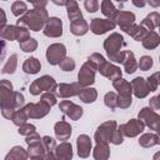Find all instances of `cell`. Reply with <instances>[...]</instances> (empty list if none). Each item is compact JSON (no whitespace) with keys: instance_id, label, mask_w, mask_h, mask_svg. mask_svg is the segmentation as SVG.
<instances>
[{"instance_id":"obj_6","label":"cell","mask_w":160,"mask_h":160,"mask_svg":"<svg viewBox=\"0 0 160 160\" xmlns=\"http://www.w3.org/2000/svg\"><path fill=\"white\" fill-rule=\"evenodd\" d=\"M138 119L144 122L145 126L150 128V130L159 131V124H160V116L159 114L150 109V108H142L138 115Z\"/></svg>"},{"instance_id":"obj_41","label":"cell","mask_w":160,"mask_h":160,"mask_svg":"<svg viewBox=\"0 0 160 160\" xmlns=\"http://www.w3.org/2000/svg\"><path fill=\"white\" fill-rule=\"evenodd\" d=\"M26 11H28V6H26V4L24 1H15L11 5V12L15 16H18V18H20L21 15H24Z\"/></svg>"},{"instance_id":"obj_13","label":"cell","mask_w":160,"mask_h":160,"mask_svg":"<svg viewBox=\"0 0 160 160\" xmlns=\"http://www.w3.org/2000/svg\"><path fill=\"white\" fill-rule=\"evenodd\" d=\"M81 85L79 82H70V84H66V82H60L56 85V89L54 91V94L58 96V98H61V99H66V98H71V96H76L80 90H81Z\"/></svg>"},{"instance_id":"obj_27","label":"cell","mask_w":160,"mask_h":160,"mask_svg":"<svg viewBox=\"0 0 160 160\" xmlns=\"http://www.w3.org/2000/svg\"><path fill=\"white\" fill-rule=\"evenodd\" d=\"M79 99L85 102V104H90V102H94L96 99H98V91L96 89L94 88H90V86H85V88H81L80 92L78 94Z\"/></svg>"},{"instance_id":"obj_53","label":"cell","mask_w":160,"mask_h":160,"mask_svg":"<svg viewBox=\"0 0 160 160\" xmlns=\"http://www.w3.org/2000/svg\"><path fill=\"white\" fill-rule=\"evenodd\" d=\"M30 4H32L34 8H46L48 0H28Z\"/></svg>"},{"instance_id":"obj_35","label":"cell","mask_w":160,"mask_h":160,"mask_svg":"<svg viewBox=\"0 0 160 160\" xmlns=\"http://www.w3.org/2000/svg\"><path fill=\"white\" fill-rule=\"evenodd\" d=\"M118 11L119 10L115 8V5L111 2V0H102L101 1V12L106 16V19L114 20Z\"/></svg>"},{"instance_id":"obj_4","label":"cell","mask_w":160,"mask_h":160,"mask_svg":"<svg viewBox=\"0 0 160 160\" xmlns=\"http://www.w3.org/2000/svg\"><path fill=\"white\" fill-rule=\"evenodd\" d=\"M25 142L28 144V150L26 151H28V156L30 159H45L46 152H45L41 138L36 131L26 135Z\"/></svg>"},{"instance_id":"obj_23","label":"cell","mask_w":160,"mask_h":160,"mask_svg":"<svg viewBox=\"0 0 160 160\" xmlns=\"http://www.w3.org/2000/svg\"><path fill=\"white\" fill-rule=\"evenodd\" d=\"M89 31V24L84 18L76 19L70 22V32L75 36H82Z\"/></svg>"},{"instance_id":"obj_42","label":"cell","mask_w":160,"mask_h":160,"mask_svg":"<svg viewBox=\"0 0 160 160\" xmlns=\"http://www.w3.org/2000/svg\"><path fill=\"white\" fill-rule=\"evenodd\" d=\"M152 64H154L152 58L149 56V55H144V56L140 58V60L138 62V68L140 70H142V71H148V70H150V68L152 66Z\"/></svg>"},{"instance_id":"obj_56","label":"cell","mask_w":160,"mask_h":160,"mask_svg":"<svg viewBox=\"0 0 160 160\" xmlns=\"http://www.w3.org/2000/svg\"><path fill=\"white\" fill-rule=\"evenodd\" d=\"M131 2H132V5L136 6V8H144L145 4H146L145 0H131Z\"/></svg>"},{"instance_id":"obj_52","label":"cell","mask_w":160,"mask_h":160,"mask_svg":"<svg viewBox=\"0 0 160 160\" xmlns=\"http://www.w3.org/2000/svg\"><path fill=\"white\" fill-rule=\"evenodd\" d=\"M149 105H150V109H152V110H159L160 109V96L159 95H155V96H152L151 99H150V101H149Z\"/></svg>"},{"instance_id":"obj_33","label":"cell","mask_w":160,"mask_h":160,"mask_svg":"<svg viewBox=\"0 0 160 160\" xmlns=\"http://www.w3.org/2000/svg\"><path fill=\"white\" fill-rule=\"evenodd\" d=\"M29 159L28 151L22 146H14L5 156V160H25Z\"/></svg>"},{"instance_id":"obj_14","label":"cell","mask_w":160,"mask_h":160,"mask_svg":"<svg viewBox=\"0 0 160 160\" xmlns=\"http://www.w3.org/2000/svg\"><path fill=\"white\" fill-rule=\"evenodd\" d=\"M59 109H60V111L64 115H66L68 118H70L71 120H75V121L79 120L82 116V114H84L82 108L79 106V105H76L75 102H72L70 100H62V101H60Z\"/></svg>"},{"instance_id":"obj_44","label":"cell","mask_w":160,"mask_h":160,"mask_svg":"<svg viewBox=\"0 0 160 160\" xmlns=\"http://www.w3.org/2000/svg\"><path fill=\"white\" fill-rule=\"evenodd\" d=\"M88 61L98 70V68H99L104 61H106V60H105V58H104L101 54H99V52H92V54L88 58Z\"/></svg>"},{"instance_id":"obj_54","label":"cell","mask_w":160,"mask_h":160,"mask_svg":"<svg viewBox=\"0 0 160 160\" xmlns=\"http://www.w3.org/2000/svg\"><path fill=\"white\" fill-rule=\"evenodd\" d=\"M5 54H6V42L0 38V61L4 59Z\"/></svg>"},{"instance_id":"obj_22","label":"cell","mask_w":160,"mask_h":160,"mask_svg":"<svg viewBox=\"0 0 160 160\" xmlns=\"http://www.w3.org/2000/svg\"><path fill=\"white\" fill-rule=\"evenodd\" d=\"M112 86L118 91V95H120V96H131L132 95L131 84L122 78L112 80Z\"/></svg>"},{"instance_id":"obj_48","label":"cell","mask_w":160,"mask_h":160,"mask_svg":"<svg viewBox=\"0 0 160 160\" xmlns=\"http://www.w3.org/2000/svg\"><path fill=\"white\" fill-rule=\"evenodd\" d=\"M131 102H132L131 96H120V95H118L116 108H120V109H128V108H130Z\"/></svg>"},{"instance_id":"obj_45","label":"cell","mask_w":160,"mask_h":160,"mask_svg":"<svg viewBox=\"0 0 160 160\" xmlns=\"http://www.w3.org/2000/svg\"><path fill=\"white\" fill-rule=\"evenodd\" d=\"M59 66L62 71H72L75 69V61L74 59L69 58V56H65L60 62H59Z\"/></svg>"},{"instance_id":"obj_30","label":"cell","mask_w":160,"mask_h":160,"mask_svg":"<svg viewBox=\"0 0 160 160\" xmlns=\"http://www.w3.org/2000/svg\"><path fill=\"white\" fill-rule=\"evenodd\" d=\"M40 69H41V64L36 58H29L22 64V71L29 75L38 74L40 71Z\"/></svg>"},{"instance_id":"obj_25","label":"cell","mask_w":160,"mask_h":160,"mask_svg":"<svg viewBox=\"0 0 160 160\" xmlns=\"http://www.w3.org/2000/svg\"><path fill=\"white\" fill-rule=\"evenodd\" d=\"M92 156L95 160H106L110 156V148L109 142H96L94 150H92Z\"/></svg>"},{"instance_id":"obj_2","label":"cell","mask_w":160,"mask_h":160,"mask_svg":"<svg viewBox=\"0 0 160 160\" xmlns=\"http://www.w3.org/2000/svg\"><path fill=\"white\" fill-rule=\"evenodd\" d=\"M0 109L5 119H11L14 111L18 110L12 84L6 79L0 81Z\"/></svg>"},{"instance_id":"obj_47","label":"cell","mask_w":160,"mask_h":160,"mask_svg":"<svg viewBox=\"0 0 160 160\" xmlns=\"http://www.w3.org/2000/svg\"><path fill=\"white\" fill-rule=\"evenodd\" d=\"M159 75H160L159 71H156V72H154L152 75H150L146 79V82H148V85L150 88V91L158 90V88H159Z\"/></svg>"},{"instance_id":"obj_40","label":"cell","mask_w":160,"mask_h":160,"mask_svg":"<svg viewBox=\"0 0 160 160\" xmlns=\"http://www.w3.org/2000/svg\"><path fill=\"white\" fill-rule=\"evenodd\" d=\"M116 101H118V94L114 91H109L105 94L104 96V104L110 109V110H115L116 109Z\"/></svg>"},{"instance_id":"obj_49","label":"cell","mask_w":160,"mask_h":160,"mask_svg":"<svg viewBox=\"0 0 160 160\" xmlns=\"http://www.w3.org/2000/svg\"><path fill=\"white\" fill-rule=\"evenodd\" d=\"M34 131H36L35 125L28 124V122H24V124L19 125V130H18V132H19L20 135H24V136H26V135H29V134H31V132H34Z\"/></svg>"},{"instance_id":"obj_32","label":"cell","mask_w":160,"mask_h":160,"mask_svg":"<svg viewBox=\"0 0 160 160\" xmlns=\"http://www.w3.org/2000/svg\"><path fill=\"white\" fill-rule=\"evenodd\" d=\"M159 22H160V15L156 11H152L141 21V25L145 26L149 31H152L159 26Z\"/></svg>"},{"instance_id":"obj_37","label":"cell","mask_w":160,"mask_h":160,"mask_svg":"<svg viewBox=\"0 0 160 160\" xmlns=\"http://www.w3.org/2000/svg\"><path fill=\"white\" fill-rule=\"evenodd\" d=\"M18 68V55L16 54H12L5 62V65L2 66V70L1 72L2 74H14L15 70Z\"/></svg>"},{"instance_id":"obj_19","label":"cell","mask_w":160,"mask_h":160,"mask_svg":"<svg viewBox=\"0 0 160 160\" xmlns=\"http://www.w3.org/2000/svg\"><path fill=\"white\" fill-rule=\"evenodd\" d=\"M54 132L58 140L65 141L71 136L72 132V128L69 122H66L65 120H60L54 125Z\"/></svg>"},{"instance_id":"obj_39","label":"cell","mask_w":160,"mask_h":160,"mask_svg":"<svg viewBox=\"0 0 160 160\" xmlns=\"http://www.w3.org/2000/svg\"><path fill=\"white\" fill-rule=\"evenodd\" d=\"M20 50H22L24 52H32L38 49V41L34 38H29L21 42H19Z\"/></svg>"},{"instance_id":"obj_7","label":"cell","mask_w":160,"mask_h":160,"mask_svg":"<svg viewBox=\"0 0 160 160\" xmlns=\"http://www.w3.org/2000/svg\"><path fill=\"white\" fill-rule=\"evenodd\" d=\"M116 128H118V124L114 120H109V121L102 122L95 131V135H94L95 142H110L112 131Z\"/></svg>"},{"instance_id":"obj_36","label":"cell","mask_w":160,"mask_h":160,"mask_svg":"<svg viewBox=\"0 0 160 160\" xmlns=\"http://www.w3.org/2000/svg\"><path fill=\"white\" fill-rule=\"evenodd\" d=\"M16 25H5L0 29V38L4 40L14 41L16 40Z\"/></svg>"},{"instance_id":"obj_15","label":"cell","mask_w":160,"mask_h":160,"mask_svg":"<svg viewBox=\"0 0 160 160\" xmlns=\"http://www.w3.org/2000/svg\"><path fill=\"white\" fill-rule=\"evenodd\" d=\"M116 26L114 20H109V19H100V18H95L91 20L89 29L95 34V35H102L110 30H114Z\"/></svg>"},{"instance_id":"obj_59","label":"cell","mask_w":160,"mask_h":160,"mask_svg":"<svg viewBox=\"0 0 160 160\" xmlns=\"http://www.w3.org/2000/svg\"><path fill=\"white\" fill-rule=\"evenodd\" d=\"M115 1H118V2H121V4H122V2H125V1H128V0H115Z\"/></svg>"},{"instance_id":"obj_38","label":"cell","mask_w":160,"mask_h":160,"mask_svg":"<svg viewBox=\"0 0 160 160\" xmlns=\"http://www.w3.org/2000/svg\"><path fill=\"white\" fill-rule=\"evenodd\" d=\"M10 120H12V122H14L16 126H19V125H21V124L26 122V121L29 120V116H28V114H26V111H25L24 106H22V108H20V109H18V110H15Z\"/></svg>"},{"instance_id":"obj_43","label":"cell","mask_w":160,"mask_h":160,"mask_svg":"<svg viewBox=\"0 0 160 160\" xmlns=\"http://www.w3.org/2000/svg\"><path fill=\"white\" fill-rule=\"evenodd\" d=\"M40 101L45 102V104L49 105L50 108L54 106V105L58 102L56 95H55L54 92H51V91H44V92L41 94V96H40Z\"/></svg>"},{"instance_id":"obj_51","label":"cell","mask_w":160,"mask_h":160,"mask_svg":"<svg viewBox=\"0 0 160 160\" xmlns=\"http://www.w3.org/2000/svg\"><path fill=\"white\" fill-rule=\"evenodd\" d=\"M84 6L89 12H95L99 10V1L98 0H85Z\"/></svg>"},{"instance_id":"obj_11","label":"cell","mask_w":160,"mask_h":160,"mask_svg":"<svg viewBox=\"0 0 160 160\" xmlns=\"http://www.w3.org/2000/svg\"><path fill=\"white\" fill-rule=\"evenodd\" d=\"M24 109H25L29 119H41L50 112V106L42 101L26 104V105H24Z\"/></svg>"},{"instance_id":"obj_12","label":"cell","mask_w":160,"mask_h":160,"mask_svg":"<svg viewBox=\"0 0 160 160\" xmlns=\"http://www.w3.org/2000/svg\"><path fill=\"white\" fill-rule=\"evenodd\" d=\"M42 32L48 38H60L62 35V21L60 18H49L42 28Z\"/></svg>"},{"instance_id":"obj_1","label":"cell","mask_w":160,"mask_h":160,"mask_svg":"<svg viewBox=\"0 0 160 160\" xmlns=\"http://www.w3.org/2000/svg\"><path fill=\"white\" fill-rule=\"evenodd\" d=\"M48 19L49 15L45 8H34L31 10H28L24 15H21L16 25H22L31 31H40L44 28Z\"/></svg>"},{"instance_id":"obj_18","label":"cell","mask_w":160,"mask_h":160,"mask_svg":"<svg viewBox=\"0 0 160 160\" xmlns=\"http://www.w3.org/2000/svg\"><path fill=\"white\" fill-rule=\"evenodd\" d=\"M76 148H78V155L82 159L88 158L91 151V139L86 134H81L76 139Z\"/></svg>"},{"instance_id":"obj_20","label":"cell","mask_w":160,"mask_h":160,"mask_svg":"<svg viewBox=\"0 0 160 160\" xmlns=\"http://www.w3.org/2000/svg\"><path fill=\"white\" fill-rule=\"evenodd\" d=\"M114 21L120 26L121 30H124L135 22V14L131 11H118Z\"/></svg>"},{"instance_id":"obj_28","label":"cell","mask_w":160,"mask_h":160,"mask_svg":"<svg viewBox=\"0 0 160 160\" xmlns=\"http://www.w3.org/2000/svg\"><path fill=\"white\" fill-rule=\"evenodd\" d=\"M141 42H142V46L145 49L152 50V49H155V48L159 46V44H160V36H159V34L156 31L152 30V31H149L148 32V35L141 40Z\"/></svg>"},{"instance_id":"obj_5","label":"cell","mask_w":160,"mask_h":160,"mask_svg":"<svg viewBox=\"0 0 160 160\" xmlns=\"http://www.w3.org/2000/svg\"><path fill=\"white\" fill-rule=\"evenodd\" d=\"M56 81L54 80V78H51L50 75H44L40 76L39 79H35L30 86H29V91L31 95H40L44 91H51L54 92L56 89Z\"/></svg>"},{"instance_id":"obj_8","label":"cell","mask_w":160,"mask_h":160,"mask_svg":"<svg viewBox=\"0 0 160 160\" xmlns=\"http://www.w3.org/2000/svg\"><path fill=\"white\" fill-rule=\"evenodd\" d=\"M66 56V48L61 42L51 44L46 49V60L50 65H59V62Z\"/></svg>"},{"instance_id":"obj_3","label":"cell","mask_w":160,"mask_h":160,"mask_svg":"<svg viewBox=\"0 0 160 160\" xmlns=\"http://www.w3.org/2000/svg\"><path fill=\"white\" fill-rule=\"evenodd\" d=\"M125 46V41L122 35L119 32H112L110 36H108L104 41V49L106 51V55L110 61L121 64L125 59L126 50H121V48Z\"/></svg>"},{"instance_id":"obj_57","label":"cell","mask_w":160,"mask_h":160,"mask_svg":"<svg viewBox=\"0 0 160 160\" xmlns=\"http://www.w3.org/2000/svg\"><path fill=\"white\" fill-rule=\"evenodd\" d=\"M150 6H152V8H158L159 5H160V0H145Z\"/></svg>"},{"instance_id":"obj_17","label":"cell","mask_w":160,"mask_h":160,"mask_svg":"<svg viewBox=\"0 0 160 160\" xmlns=\"http://www.w3.org/2000/svg\"><path fill=\"white\" fill-rule=\"evenodd\" d=\"M98 71L100 72V75L108 78L109 80H115V79H119L122 76V72L120 70L119 66L109 62V61H104L99 68H98Z\"/></svg>"},{"instance_id":"obj_9","label":"cell","mask_w":160,"mask_h":160,"mask_svg":"<svg viewBox=\"0 0 160 160\" xmlns=\"http://www.w3.org/2000/svg\"><path fill=\"white\" fill-rule=\"evenodd\" d=\"M95 72H96V69L89 61L84 62L78 72V82L82 88L92 85L95 82Z\"/></svg>"},{"instance_id":"obj_46","label":"cell","mask_w":160,"mask_h":160,"mask_svg":"<svg viewBox=\"0 0 160 160\" xmlns=\"http://www.w3.org/2000/svg\"><path fill=\"white\" fill-rule=\"evenodd\" d=\"M16 29H18L16 30V40L19 42H21V41H24V40L30 38V32H29L28 28H25L22 25H16Z\"/></svg>"},{"instance_id":"obj_60","label":"cell","mask_w":160,"mask_h":160,"mask_svg":"<svg viewBox=\"0 0 160 160\" xmlns=\"http://www.w3.org/2000/svg\"><path fill=\"white\" fill-rule=\"evenodd\" d=\"M2 1H6V0H2Z\"/></svg>"},{"instance_id":"obj_29","label":"cell","mask_w":160,"mask_h":160,"mask_svg":"<svg viewBox=\"0 0 160 160\" xmlns=\"http://www.w3.org/2000/svg\"><path fill=\"white\" fill-rule=\"evenodd\" d=\"M124 65V70L126 71V74H134L138 69V61L135 59V55L132 51L130 50H126V55H125V59L124 61L121 62Z\"/></svg>"},{"instance_id":"obj_50","label":"cell","mask_w":160,"mask_h":160,"mask_svg":"<svg viewBox=\"0 0 160 160\" xmlns=\"http://www.w3.org/2000/svg\"><path fill=\"white\" fill-rule=\"evenodd\" d=\"M122 141H124V135H122L121 130H120L119 128H116V129L112 131L110 142L114 144V145H120V144H122Z\"/></svg>"},{"instance_id":"obj_58","label":"cell","mask_w":160,"mask_h":160,"mask_svg":"<svg viewBox=\"0 0 160 160\" xmlns=\"http://www.w3.org/2000/svg\"><path fill=\"white\" fill-rule=\"evenodd\" d=\"M55 5H58V6H62V5H65L66 4V0H51Z\"/></svg>"},{"instance_id":"obj_26","label":"cell","mask_w":160,"mask_h":160,"mask_svg":"<svg viewBox=\"0 0 160 160\" xmlns=\"http://www.w3.org/2000/svg\"><path fill=\"white\" fill-rule=\"evenodd\" d=\"M65 6H66L68 18H69L70 22L74 21V20H76V19L82 18V12H81V10H80L76 0H66Z\"/></svg>"},{"instance_id":"obj_31","label":"cell","mask_w":160,"mask_h":160,"mask_svg":"<svg viewBox=\"0 0 160 160\" xmlns=\"http://www.w3.org/2000/svg\"><path fill=\"white\" fill-rule=\"evenodd\" d=\"M159 144H160V138L158 136V134H154V132L142 134L139 139V145L142 148H152Z\"/></svg>"},{"instance_id":"obj_55","label":"cell","mask_w":160,"mask_h":160,"mask_svg":"<svg viewBox=\"0 0 160 160\" xmlns=\"http://www.w3.org/2000/svg\"><path fill=\"white\" fill-rule=\"evenodd\" d=\"M5 25H6V14H5L4 9L0 8V29Z\"/></svg>"},{"instance_id":"obj_21","label":"cell","mask_w":160,"mask_h":160,"mask_svg":"<svg viewBox=\"0 0 160 160\" xmlns=\"http://www.w3.org/2000/svg\"><path fill=\"white\" fill-rule=\"evenodd\" d=\"M54 155H55V159L70 160L72 158V146H71V144L68 142V141L60 142L58 146H55Z\"/></svg>"},{"instance_id":"obj_16","label":"cell","mask_w":160,"mask_h":160,"mask_svg":"<svg viewBox=\"0 0 160 160\" xmlns=\"http://www.w3.org/2000/svg\"><path fill=\"white\" fill-rule=\"evenodd\" d=\"M131 89H132V94L138 98V99H144L150 94V88L146 82V79L138 76L135 79L131 80Z\"/></svg>"},{"instance_id":"obj_34","label":"cell","mask_w":160,"mask_h":160,"mask_svg":"<svg viewBox=\"0 0 160 160\" xmlns=\"http://www.w3.org/2000/svg\"><path fill=\"white\" fill-rule=\"evenodd\" d=\"M41 141H42V145H44V149H45V159H55V155H54V150H55V146H56V142L55 140L51 138V136H42L41 138Z\"/></svg>"},{"instance_id":"obj_10","label":"cell","mask_w":160,"mask_h":160,"mask_svg":"<svg viewBox=\"0 0 160 160\" xmlns=\"http://www.w3.org/2000/svg\"><path fill=\"white\" fill-rule=\"evenodd\" d=\"M118 128L121 130V132H122L124 136L135 138V136H138L139 134H141V132L144 131L145 125H144V122H142L141 120H139V119H130L128 122L121 124V125L118 126Z\"/></svg>"},{"instance_id":"obj_24","label":"cell","mask_w":160,"mask_h":160,"mask_svg":"<svg viewBox=\"0 0 160 160\" xmlns=\"http://www.w3.org/2000/svg\"><path fill=\"white\" fill-rule=\"evenodd\" d=\"M124 31L126 32V34H129L134 40H136V41H141L146 35H148V32H149V30L145 28V26H142L141 24L140 25H135V24H131L130 26H128L126 29H124Z\"/></svg>"}]
</instances>
